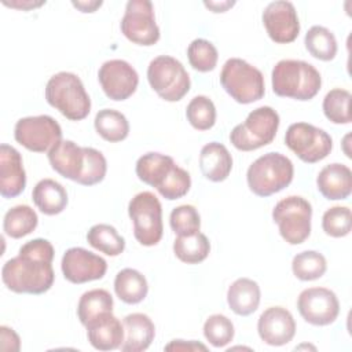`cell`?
<instances>
[{"label":"cell","instance_id":"cell-6","mask_svg":"<svg viewBox=\"0 0 352 352\" xmlns=\"http://www.w3.org/2000/svg\"><path fill=\"white\" fill-rule=\"evenodd\" d=\"M279 114L270 106H261L249 113L242 124L232 128L230 140L236 150L253 151L270 144L279 128Z\"/></svg>","mask_w":352,"mask_h":352},{"label":"cell","instance_id":"cell-35","mask_svg":"<svg viewBox=\"0 0 352 352\" xmlns=\"http://www.w3.org/2000/svg\"><path fill=\"white\" fill-rule=\"evenodd\" d=\"M349 103L351 92L342 88H334L326 94L322 103V109L326 118L333 124H349Z\"/></svg>","mask_w":352,"mask_h":352},{"label":"cell","instance_id":"cell-2","mask_svg":"<svg viewBox=\"0 0 352 352\" xmlns=\"http://www.w3.org/2000/svg\"><path fill=\"white\" fill-rule=\"evenodd\" d=\"M271 82L275 95L304 102L316 96L322 77L315 66L305 60L282 59L272 69Z\"/></svg>","mask_w":352,"mask_h":352},{"label":"cell","instance_id":"cell-39","mask_svg":"<svg viewBox=\"0 0 352 352\" xmlns=\"http://www.w3.org/2000/svg\"><path fill=\"white\" fill-rule=\"evenodd\" d=\"M170 228L177 236H187L199 232L201 217L195 206L180 205L170 212L169 216Z\"/></svg>","mask_w":352,"mask_h":352},{"label":"cell","instance_id":"cell-13","mask_svg":"<svg viewBox=\"0 0 352 352\" xmlns=\"http://www.w3.org/2000/svg\"><path fill=\"white\" fill-rule=\"evenodd\" d=\"M297 308L305 322L314 326L331 324L340 314L336 293L326 287H308L297 298Z\"/></svg>","mask_w":352,"mask_h":352},{"label":"cell","instance_id":"cell-3","mask_svg":"<svg viewBox=\"0 0 352 352\" xmlns=\"http://www.w3.org/2000/svg\"><path fill=\"white\" fill-rule=\"evenodd\" d=\"M45 99L50 106L72 121L84 120L91 111V99L82 81L70 72H59L48 80Z\"/></svg>","mask_w":352,"mask_h":352},{"label":"cell","instance_id":"cell-38","mask_svg":"<svg viewBox=\"0 0 352 352\" xmlns=\"http://www.w3.org/2000/svg\"><path fill=\"white\" fill-rule=\"evenodd\" d=\"M204 336L214 348H223L234 338V324L226 315H210L204 323Z\"/></svg>","mask_w":352,"mask_h":352},{"label":"cell","instance_id":"cell-31","mask_svg":"<svg viewBox=\"0 0 352 352\" xmlns=\"http://www.w3.org/2000/svg\"><path fill=\"white\" fill-rule=\"evenodd\" d=\"M210 252V242L205 234L177 236L173 242L175 256L187 264H198L204 261Z\"/></svg>","mask_w":352,"mask_h":352},{"label":"cell","instance_id":"cell-8","mask_svg":"<svg viewBox=\"0 0 352 352\" xmlns=\"http://www.w3.org/2000/svg\"><path fill=\"white\" fill-rule=\"evenodd\" d=\"M128 213L133 223V235L140 245L154 246L161 241L162 206L157 195L150 191L136 194L128 204Z\"/></svg>","mask_w":352,"mask_h":352},{"label":"cell","instance_id":"cell-9","mask_svg":"<svg viewBox=\"0 0 352 352\" xmlns=\"http://www.w3.org/2000/svg\"><path fill=\"white\" fill-rule=\"evenodd\" d=\"M272 219L279 227L280 236L287 243L300 245L311 234L312 206L302 197L289 195L275 205Z\"/></svg>","mask_w":352,"mask_h":352},{"label":"cell","instance_id":"cell-18","mask_svg":"<svg viewBox=\"0 0 352 352\" xmlns=\"http://www.w3.org/2000/svg\"><path fill=\"white\" fill-rule=\"evenodd\" d=\"M26 186V173L19 151L3 143L0 146V194L4 198L18 197Z\"/></svg>","mask_w":352,"mask_h":352},{"label":"cell","instance_id":"cell-19","mask_svg":"<svg viewBox=\"0 0 352 352\" xmlns=\"http://www.w3.org/2000/svg\"><path fill=\"white\" fill-rule=\"evenodd\" d=\"M87 337L89 344L99 351H113L121 348L125 337L124 324L113 312H106L87 326Z\"/></svg>","mask_w":352,"mask_h":352},{"label":"cell","instance_id":"cell-16","mask_svg":"<svg viewBox=\"0 0 352 352\" xmlns=\"http://www.w3.org/2000/svg\"><path fill=\"white\" fill-rule=\"evenodd\" d=\"M263 25L270 38L278 44H287L297 38L300 21L296 7L290 1L270 3L263 11Z\"/></svg>","mask_w":352,"mask_h":352},{"label":"cell","instance_id":"cell-21","mask_svg":"<svg viewBox=\"0 0 352 352\" xmlns=\"http://www.w3.org/2000/svg\"><path fill=\"white\" fill-rule=\"evenodd\" d=\"M316 186L326 199H345L352 192V172L344 164H329L318 173Z\"/></svg>","mask_w":352,"mask_h":352},{"label":"cell","instance_id":"cell-7","mask_svg":"<svg viewBox=\"0 0 352 352\" xmlns=\"http://www.w3.org/2000/svg\"><path fill=\"white\" fill-rule=\"evenodd\" d=\"M147 80L153 91L166 102L183 99L191 85L182 62L169 55H160L148 63Z\"/></svg>","mask_w":352,"mask_h":352},{"label":"cell","instance_id":"cell-32","mask_svg":"<svg viewBox=\"0 0 352 352\" xmlns=\"http://www.w3.org/2000/svg\"><path fill=\"white\" fill-rule=\"evenodd\" d=\"M88 243L107 256H118L125 249V239L110 224H95L87 232Z\"/></svg>","mask_w":352,"mask_h":352},{"label":"cell","instance_id":"cell-1","mask_svg":"<svg viewBox=\"0 0 352 352\" xmlns=\"http://www.w3.org/2000/svg\"><path fill=\"white\" fill-rule=\"evenodd\" d=\"M54 246L50 241L36 238L21 246L16 257L7 260L1 268V279L14 293L43 294L54 283Z\"/></svg>","mask_w":352,"mask_h":352},{"label":"cell","instance_id":"cell-4","mask_svg":"<svg viewBox=\"0 0 352 352\" xmlns=\"http://www.w3.org/2000/svg\"><path fill=\"white\" fill-rule=\"evenodd\" d=\"M294 175L293 162L280 153H267L248 168L246 180L250 191L258 197H270L287 187Z\"/></svg>","mask_w":352,"mask_h":352},{"label":"cell","instance_id":"cell-22","mask_svg":"<svg viewBox=\"0 0 352 352\" xmlns=\"http://www.w3.org/2000/svg\"><path fill=\"white\" fill-rule=\"evenodd\" d=\"M122 324L125 331L121 345L122 352H142L151 345L155 336V326L146 314H129L124 318Z\"/></svg>","mask_w":352,"mask_h":352},{"label":"cell","instance_id":"cell-27","mask_svg":"<svg viewBox=\"0 0 352 352\" xmlns=\"http://www.w3.org/2000/svg\"><path fill=\"white\" fill-rule=\"evenodd\" d=\"M114 292L125 304H139L147 296V279L138 270L124 268L116 275Z\"/></svg>","mask_w":352,"mask_h":352},{"label":"cell","instance_id":"cell-37","mask_svg":"<svg viewBox=\"0 0 352 352\" xmlns=\"http://www.w3.org/2000/svg\"><path fill=\"white\" fill-rule=\"evenodd\" d=\"M187 56L192 69L202 73L213 70L219 59L216 47L205 38L192 40L187 48Z\"/></svg>","mask_w":352,"mask_h":352},{"label":"cell","instance_id":"cell-17","mask_svg":"<svg viewBox=\"0 0 352 352\" xmlns=\"http://www.w3.org/2000/svg\"><path fill=\"white\" fill-rule=\"evenodd\" d=\"M257 331L265 344L282 346L293 340L296 334V322L286 308L270 307L260 315Z\"/></svg>","mask_w":352,"mask_h":352},{"label":"cell","instance_id":"cell-11","mask_svg":"<svg viewBox=\"0 0 352 352\" xmlns=\"http://www.w3.org/2000/svg\"><path fill=\"white\" fill-rule=\"evenodd\" d=\"M14 138L29 151L48 153L62 140V129L51 116L23 117L15 124Z\"/></svg>","mask_w":352,"mask_h":352},{"label":"cell","instance_id":"cell-40","mask_svg":"<svg viewBox=\"0 0 352 352\" xmlns=\"http://www.w3.org/2000/svg\"><path fill=\"white\" fill-rule=\"evenodd\" d=\"M82 148H84L85 161H84L82 173L77 180V183L81 186L98 184L106 176V170H107L106 158L99 150L94 147H82Z\"/></svg>","mask_w":352,"mask_h":352},{"label":"cell","instance_id":"cell-43","mask_svg":"<svg viewBox=\"0 0 352 352\" xmlns=\"http://www.w3.org/2000/svg\"><path fill=\"white\" fill-rule=\"evenodd\" d=\"M166 351H206L208 348L204 344H199L197 341H190V342H184L183 340H173L170 344H168L165 346Z\"/></svg>","mask_w":352,"mask_h":352},{"label":"cell","instance_id":"cell-30","mask_svg":"<svg viewBox=\"0 0 352 352\" xmlns=\"http://www.w3.org/2000/svg\"><path fill=\"white\" fill-rule=\"evenodd\" d=\"M37 223V213L29 205H16L4 214L3 230L10 238L19 239L34 231Z\"/></svg>","mask_w":352,"mask_h":352},{"label":"cell","instance_id":"cell-34","mask_svg":"<svg viewBox=\"0 0 352 352\" xmlns=\"http://www.w3.org/2000/svg\"><path fill=\"white\" fill-rule=\"evenodd\" d=\"M327 270L326 258L316 250L297 253L292 261V271L300 280H315L324 275Z\"/></svg>","mask_w":352,"mask_h":352},{"label":"cell","instance_id":"cell-20","mask_svg":"<svg viewBox=\"0 0 352 352\" xmlns=\"http://www.w3.org/2000/svg\"><path fill=\"white\" fill-rule=\"evenodd\" d=\"M48 161L55 172L77 183L84 169V148L73 140H60L48 151Z\"/></svg>","mask_w":352,"mask_h":352},{"label":"cell","instance_id":"cell-44","mask_svg":"<svg viewBox=\"0 0 352 352\" xmlns=\"http://www.w3.org/2000/svg\"><path fill=\"white\" fill-rule=\"evenodd\" d=\"M72 4L80 10L81 12H95L103 3L99 0V1H95V0H89V1H72Z\"/></svg>","mask_w":352,"mask_h":352},{"label":"cell","instance_id":"cell-33","mask_svg":"<svg viewBox=\"0 0 352 352\" xmlns=\"http://www.w3.org/2000/svg\"><path fill=\"white\" fill-rule=\"evenodd\" d=\"M304 44L307 51L319 60H331L337 54V40L333 32L324 26L315 25L305 33Z\"/></svg>","mask_w":352,"mask_h":352},{"label":"cell","instance_id":"cell-14","mask_svg":"<svg viewBox=\"0 0 352 352\" xmlns=\"http://www.w3.org/2000/svg\"><path fill=\"white\" fill-rule=\"evenodd\" d=\"M98 78L106 96L117 102L132 96L139 84L136 70L124 59L106 60L99 69Z\"/></svg>","mask_w":352,"mask_h":352},{"label":"cell","instance_id":"cell-36","mask_svg":"<svg viewBox=\"0 0 352 352\" xmlns=\"http://www.w3.org/2000/svg\"><path fill=\"white\" fill-rule=\"evenodd\" d=\"M186 116L191 126L198 131H208L216 122L214 103L205 95L194 96L187 104Z\"/></svg>","mask_w":352,"mask_h":352},{"label":"cell","instance_id":"cell-46","mask_svg":"<svg viewBox=\"0 0 352 352\" xmlns=\"http://www.w3.org/2000/svg\"><path fill=\"white\" fill-rule=\"evenodd\" d=\"M6 6H10V7H14V8H19V10H29V8H34V7H40L44 4V1H3Z\"/></svg>","mask_w":352,"mask_h":352},{"label":"cell","instance_id":"cell-23","mask_svg":"<svg viewBox=\"0 0 352 352\" xmlns=\"http://www.w3.org/2000/svg\"><path fill=\"white\" fill-rule=\"evenodd\" d=\"M199 168L210 182H223L232 169V157L227 147L219 142H210L201 148Z\"/></svg>","mask_w":352,"mask_h":352},{"label":"cell","instance_id":"cell-10","mask_svg":"<svg viewBox=\"0 0 352 352\" xmlns=\"http://www.w3.org/2000/svg\"><path fill=\"white\" fill-rule=\"evenodd\" d=\"M286 146L304 162L315 164L326 158L331 148V136L308 122L292 124L285 135Z\"/></svg>","mask_w":352,"mask_h":352},{"label":"cell","instance_id":"cell-25","mask_svg":"<svg viewBox=\"0 0 352 352\" xmlns=\"http://www.w3.org/2000/svg\"><path fill=\"white\" fill-rule=\"evenodd\" d=\"M32 199L37 209L47 216L59 214L69 202L65 187L54 179L40 180L32 191Z\"/></svg>","mask_w":352,"mask_h":352},{"label":"cell","instance_id":"cell-24","mask_svg":"<svg viewBox=\"0 0 352 352\" xmlns=\"http://www.w3.org/2000/svg\"><path fill=\"white\" fill-rule=\"evenodd\" d=\"M260 286L249 278H238L227 290V302L231 311L239 316L253 314L260 304Z\"/></svg>","mask_w":352,"mask_h":352},{"label":"cell","instance_id":"cell-12","mask_svg":"<svg viewBox=\"0 0 352 352\" xmlns=\"http://www.w3.org/2000/svg\"><path fill=\"white\" fill-rule=\"evenodd\" d=\"M120 26L122 34L138 45L150 47L160 40L154 7L148 0H129Z\"/></svg>","mask_w":352,"mask_h":352},{"label":"cell","instance_id":"cell-29","mask_svg":"<svg viewBox=\"0 0 352 352\" xmlns=\"http://www.w3.org/2000/svg\"><path fill=\"white\" fill-rule=\"evenodd\" d=\"M113 297L104 289H92L85 292L77 305V315L82 326H87L95 318L106 314L113 312Z\"/></svg>","mask_w":352,"mask_h":352},{"label":"cell","instance_id":"cell-41","mask_svg":"<svg viewBox=\"0 0 352 352\" xmlns=\"http://www.w3.org/2000/svg\"><path fill=\"white\" fill-rule=\"evenodd\" d=\"M352 216L348 206H333L323 213L322 228L333 238H342L351 232Z\"/></svg>","mask_w":352,"mask_h":352},{"label":"cell","instance_id":"cell-28","mask_svg":"<svg viewBox=\"0 0 352 352\" xmlns=\"http://www.w3.org/2000/svg\"><path fill=\"white\" fill-rule=\"evenodd\" d=\"M99 136L110 143H117L126 139L129 133V122L126 117L113 109H102L96 113L94 121Z\"/></svg>","mask_w":352,"mask_h":352},{"label":"cell","instance_id":"cell-26","mask_svg":"<svg viewBox=\"0 0 352 352\" xmlns=\"http://www.w3.org/2000/svg\"><path fill=\"white\" fill-rule=\"evenodd\" d=\"M175 165L176 164L172 157L151 151V153L143 154L136 161L135 170L138 177L143 183L151 187H155L158 190L164 184L166 177L170 175Z\"/></svg>","mask_w":352,"mask_h":352},{"label":"cell","instance_id":"cell-42","mask_svg":"<svg viewBox=\"0 0 352 352\" xmlns=\"http://www.w3.org/2000/svg\"><path fill=\"white\" fill-rule=\"evenodd\" d=\"M0 340H1V351H19L21 348V341H19V337L18 334L7 327V326H1L0 327Z\"/></svg>","mask_w":352,"mask_h":352},{"label":"cell","instance_id":"cell-45","mask_svg":"<svg viewBox=\"0 0 352 352\" xmlns=\"http://www.w3.org/2000/svg\"><path fill=\"white\" fill-rule=\"evenodd\" d=\"M205 7L212 10V12H226L230 7L235 4V1H205Z\"/></svg>","mask_w":352,"mask_h":352},{"label":"cell","instance_id":"cell-5","mask_svg":"<svg viewBox=\"0 0 352 352\" xmlns=\"http://www.w3.org/2000/svg\"><path fill=\"white\" fill-rule=\"evenodd\" d=\"M220 84L238 103L249 104L260 100L265 94L263 73L241 58H230L223 65Z\"/></svg>","mask_w":352,"mask_h":352},{"label":"cell","instance_id":"cell-15","mask_svg":"<svg viewBox=\"0 0 352 352\" xmlns=\"http://www.w3.org/2000/svg\"><path fill=\"white\" fill-rule=\"evenodd\" d=\"M60 268L66 280L80 285L102 279L107 271V263L84 248H70L62 257Z\"/></svg>","mask_w":352,"mask_h":352}]
</instances>
